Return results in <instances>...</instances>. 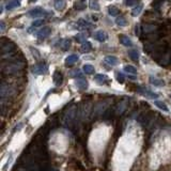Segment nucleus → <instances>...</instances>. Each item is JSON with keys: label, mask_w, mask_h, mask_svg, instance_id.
Segmentation results:
<instances>
[{"label": "nucleus", "mask_w": 171, "mask_h": 171, "mask_svg": "<svg viewBox=\"0 0 171 171\" xmlns=\"http://www.w3.org/2000/svg\"><path fill=\"white\" fill-rule=\"evenodd\" d=\"M124 71L128 74H133V75L137 74V69L135 66H133V65H125V66H124Z\"/></svg>", "instance_id": "nucleus-30"}, {"label": "nucleus", "mask_w": 171, "mask_h": 171, "mask_svg": "<svg viewBox=\"0 0 171 171\" xmlns=\"http://www.w3.org/2000/svg\"><path fill=\"white\" fill-rule=\"evenodd\" d=\"M51 33V27H48V26H46V27H43L40 31H38L37 37H38V39L43 40V39H46L47 37H49V34Z\"/></svg>", "instance_id": "nucleus-7"}, {"label": "nucleus", "mask_w": 171, "mask_h": 171, "mask_svg": "<svg viewBox=\"0 0 171 171\" xmlns=\"http://www.w3.org/2000/svg\"><path fill=\"white\" fill-rule=\"evenodd\" d=\"M65 6H66L65 0H55V2H53V6H55V9L58 10V11L64 10Z\"/></svg>", "instance_id": "nucleus-18"}, {"label": "nucleus", "mask_w": 171, "mask_h": 171, "mask_svg": "<svg viewBox=\"0 0 171 171\" xmlns=\"http://www.w3.org/2000/svg\"><path fill=\"white\" fill-rule=\"evenodd\" d=\"M79 57L76 55V53H73V55H70L69 57H66L65 59V66H71V65L75 64L76 62L78 61Z\"/></svg>", "instance_id": "nucleus-14"}, {"label": "nucleus", "mask_w": 171, "mask_h": 171, "mask_svg": "<svg viewBox=\"0 0 171 171\" xmlns=\"http://www.w3.org/2000/svg\"><path fill=\"white\" fill-rule=\"evenodd\" d=\"M138 92L143 94V95L148 96V97H150V98H153V100L158 98V94H157V93H154L153 91H151V90H149V89H146V88H140V89L138 90Z\"/></svg>", "instance_id": "nucleus-9"}, {"label": "nucleus", "mask_w": 171, "mask_h": 171, "mask_svg": "<svg viewBox=\"0 0 171 171\" xmlns=\"http://www.w3.org/2000/svg\"><path fill=\"white\" fill-rule=\"evenodd\" d=\"M74 9H76L77 11H82L86 9V4L84 2H82V0H76L74 2Z\"/></svg>", "instance_id": "nucleus-22"}, {"label": "nucleus", "mask_w": 171, "mask_h": 171, "mask_svg": "<svg viewBox=\"0 0 171 171\" xmlns=\"http://www.w3.org/2000/svg\"><path fill=\"white\" fill-rule=\"evenodd\" d=\"M156 29H157V27L153 25V24H146V25L143 26V31H144L146 33L154 32V31H156Z\"/></svg>", "instance_id": "nucleus-21"}, {"label": "nucleus", "mask_w": 171, "mask_h": 171, "mask_svg": "<svg viewBox=\"0 0 171 171\" xmlns=\"http://www.w3.org/2000/svg\"><path fill=\"white\" fill-rule=\"evenodd\" d=\"M53 84H56L57 87H59L62 84V82H63V75L60 71H55V73L53 75Z\"/></svg>", "instance_id": "nucleus-11"}, {"label": "nucleus", "mask_w": 171, "mask_h": 171, "mask_svg": "<svg viewBox=\"0 0 171 171\" xmlns=\"http://www.w3.org/2000/svg\"><path fill=\"white\" fill-rule=\"evenodd\" d=\"M32 71V73L34 75H44V74L47 73L48 71V67L46 65V63L44 62H40V63H37V64H34L31 69Z\"/></svg>", "instance_id": "nucleus-4"}, {"label": "nucleus", "mask_w": 171, "mask_h": 171, "mask_svg": "<svg viewBox=\"0 0 171 171\" xmlns=\"http://www.w3.org/2000/svg\"><path fill=\"white\" fill-rule=\"evenodd\" d=\"M106 107H107L106 102H101V103H98V104H96V106L94 107V113L97 115H103V112L106 110Z\"/></svg>", "instance_id": "nucleus-12"}, {"label": "nucleus", "mask_w": 171, "mask_h": 171, "mask_svg": "<svg viewBox=\"0 0 171 171\" xmlns=\"http://www.w3.org/2000/svg\"><path fill=\"white\" fill-rule=\"evenodd\" d=\"M24 67H25V62L22 60L15 59L10 60L6 64H2L1 71L4 75H16L17 73H19L24 70Z\"/></svg>", "instance_id": "nucleus-1"}, {"label": "nucleus", "mask_w": 171, "mask_h": 171, "mask_svg": "<svg viewBox=\"0 0 171 171\" xmlns=\"http://www.w3.org/2000/svg\"><path fill=\"white\" fill-rule=\"evenodd\" d=\"M4 30H6V24H4L3 20H1L0 22V32L2 33V32H4Z\"/></svg>", "instance_id": "nucleus-40"}, {"label": "nucleus", "mask_w": 171, "mask_h": 171, "mask_svg": "<svg viewBox=\"0 0 171 171\" xmlns=\"http://www.w3.org/2000/svg\"><path fill=\"white\" fill-rule=\"evenodd\" d=\"M150 82H151V84H153V86H155V87H163V86H165V82H164L163 79H159L157 78V77H150Z\"/></svg>", "instance_id": "nucleus-17"}, {"label": "nucleus", "mask_w": 171, "mask_h": 171, "mask_svg": "<svg viewBox=\"0 0 171 171\" xmlns=\"http://www.w3.org/2000/svg\"><path fill=\"white\" fill-rule=\"evenodd\" d=\"M29 1H30V2H35L37 0H29Z\"/></svg>", "instance_id": "nucleus-41"}, {"label": "nucleus", "mask_w": 171, "mask_h": 171, "mask_svg": "<svg viewBox=\"0 0 171 171\" xmlns=\"http://www.w3.org/2000/svg\"><path fill=\"white\" fill-rule=\"evenodd\" d=\"M14 92H15V90L9 84H6V82H2V84H1V87H0V95H1V98H2V100L13 95Z\"/></svg>", "instance_id": "nucleus-3"}, {"label": "nucleus", "mask_w": 171, "mask_h": 171, "mask_svg": "<svg viewBox=\"0 0 171 171\" xmlns=\"http://www.w3.org/2000/svg\"><path fill=\"white\" fill-rule=\"evenodd\" d=\"M89 8L93 11H98L100 10V4H98L97 0H90L89 2Z\"/></svg>", "instance_id": "nucleus-28"}, {"label": "nucleus", "mask_w": 171, "mask_h": 171, "mask_svg": "<svg viewBox=\"0 0 171 171\" xmlns=\"http://www.w3.org/2000/svg\"><path fill=\"white\" fill-rule=\"evenodd\" d=\"M135 32H136V35L137 37H140L141 35V32H140V25H136V27H135Z\"/></svg>", "instance_id": "nucleus-39"}, {"label": "nucleus", "mask_w": 171, "mask_h": 171, "mask_svg": "<svg viewBox=\"0 0 171 171\" xmlns=\"http://www.w3.org/2000/svg\"><path fill=\"white\" fill-rule=\"evenodd\" d=\"M115 24L118 26H120V27H123V26L127 25V19L124 16H120L115 19Z\"/></svg>", "instance_id": "nucleus-29"}, {"label": "nucleus", "mask_w": 171, "mask_h": 171, "mask_svg": "<svg viewBox=\"0 0 171 171\" xmlns=\"http://www.w3.org/2000/svg\"><path fill=\"white\" fill-rule=\"evenodd\" d=\"M93 38H94L96 41H98V42L103 43V42H105L107 39H108V34H107L106 32L103 31V30H98V31H96L95 33H94Z\"/></svg>", "instance_id": "nucleus-10"}, {"label": "nucleus", "mask_w": 171, "mask_h": 171, "mask_svg": "<svg viewBox=\"0 0 171 171\" xmlns=\"http://www.w3.org/2000/svg\"><path fill=\"white\" fill-rule=\"evenodd\" d=\"M75 84H76V87L78 88L79 90H87L88 87H89V84H88V82L84 78V77L76 78Z\"/></svg>", "instance_id": "nucleus-8"}, {"label": "nucleus", "mask_w": 171, "mask_h": 171, "mask_svg": "<svg viewBox=\"0 0 171 171\" xmlns=\"http://www.w3.org/2000/svg\"><path fill=\"white\" fill-rule=\"evenodd\" d=\"M71 76L76 77V78L78 77V78H79V77H82V72H80L79 70H75V71H73V72L71 73Z\"/></svg>", "instance_id": "nucleus-36"}, {"label": "nucleus", "mask_w": 171, "mask_h": 171, "mask_svg": "<svg viewBox=\"0 0 171 171\" xmlns=\"http://www.w3.org/2000/svg\"><path fill=\"white\" fill-rule=\"evenodd\" d=\"M104 62L106 64L110 65V66H115V65H118L119 59L115 56H107V57H105Z\"/></svg>", "instance_id": "nucleus-13"}, {"label": "nucleus", "mask_w": 171, "mask_h": 171, "mask_svg": "<svg viewBox=\"0 0 171 171\" xmlns=\"http://www.w3.org/2000/svg\"><path fill=\"white\" fill-rule=\"evenodd\" d=\"M142 9H143L142 4H138V6H136V8L133 9V10H132V15H133V16H138V15H139V14L141 13Z\"/></svg>", "instance_id": "nucleus-31"}, {"label": "nucleus", "mask_w": 171, "mask_h": 171, "mask_svg": "<svg viewBox=\"0 0 171 171\" xmlns=\"http://www.w3.org/2000/svg\"><path fill=\"white\" fill-rule=\"evenodd\" d=\"M108 13H109V15H111V16H118L119 13H120V10L115 6H108Z\"/></svg>", "instance_id": "nucleus-25"}, {"label": "nucleus", "mask_w": 171, "mask_h": 171, "mask_svg": "<svg viewBox=\"0 0 171 171\" xmlns=\"http://www.w3.org/2000/svg\"><path fill=\"white\" fill-rule=\"evenodd\" d=\"M119 38H120V42L122 43V44H123L124 46H126V47H132V46H133L132 40L129 39V38L127 37V35L121 34V35H119Z\"/></svg>", "instance_id": "nucleus-15"}, {"label": "nucleus", "mask_w": 171, "mask_h": 171, "mask_svg": "<svg viewBox=\"0 0 171 171\" xmlns=\"http://www.w3.org/2000/svg\"><path fill=\"white\" fill-rule=\"evenodd\" d=\"M128 56H129V58L133 60V61H138L140 55H139V53H138L136 49H132V51H128Z\"/></svg>", "instance_id": "nucleus-24"}, {"label": "nucleus", "mask_w": 171, "mask_h": 171, "mask_svg": "<svg viewBox=\"0 0 171 171\" xmlns=\"http://www.w3.org/2000/svg\"><path fill=\"white\" fill-rule=\"evenodd\" d=\"M30 51L32 53V56H33L35 59H40V58H41V55H40L39 51H38L37 48L30 47Z\"/></svg>", "instance_id": "nucleus-34"}, {"label": "nucleus", "mask_w": 171, "mask_h": 171, "mask_svg": "<svg viewBox=\"0 0 171 171\" xmlns=\"http://www.w3.org/2000/svg\"><path fill=\"white\" fill-rule=\"evenodd\" d=\"M94 79H95V82H97L100 84H105L108 82V77L104 74H96L94 76Z\"/></svg>", "instance_id": "nucleus-16"}, {"label": "nucleus", "mask_w": 171, "mask_h": 171, "mask_svg": "<svg viewBox=\"0 0 171 171\" xmlns=\"http://www.w3.org/2000/svg\"><path fill=\"white\" fill-rule=\"evenodd\" d=\"M138 2H139V0H126L125 4H126L127 6H136Z\"/></svg>", "instance_id": "nucleus-37"}, {"label": "nucleus", "mask_w": 171, "mask_h": 171, "mask_svg": "<svg viewBox=\"0 0 171 171\" xmlns=\"http://www.w3.org/2000/svg\"><path fill=\"white\" fill-rule=\"evenodd\" d=\"M117 79H118V82H121V84H122V82H124V79H125V77H124V75L122 73H120V72H118V73H117Z\"/></svg>", "instance_id": "nucleus-38"}, {"label": "nucleus", "mask_w": 171, "mask_h": 171, "mask_svg": "<svg viewBox=\"0 0 171 171\" xmlns=\"http://www.w3.org/2000/svg\"><path fill=\"white\" fill-rule=\"evenodd\" d=\"M80 49H82V53H89V51H91V49H92V44H91L90 42L82 43Z\"/></svg>", "instance_id": "nucleus-26"}, {"label": "nucleus", "mask_w": 171, "mask_h": 171, "mask_svg": "<svg viewBox=\"0 0 171 171\" xmlns=\"http://www.w3.org/2000/svg\"><path fill=\"white\" fill-rule=\"evenodd\" d=\"M19 6H20V2L18 0H12V1H10L6 6V9L8 11H10V10H13V9L15 8H18Z\"/></svg>", "instance_id": "nucleus-20"}, {"label": "nucleus", "mask_w": 171, "mask_h": 171, "mask_svg": "<svg viewBox=\"0 0 171 171\" xmlns=\"http://www.w3.org/2000/svg\"><path fill=\"white\" fill-rule=\"evenodd\" d=\"M62 49L63 51H69L70 49V47H71V40H69V39H65V40H63V43H62Z\"/></svg>", "instance_id": "nucleus-33"}, {"label": "nucleus", "mask_w": 171, "mask_h": 171, "mask_svg": "<svg viewBox=\"0 0 171 171\" xmlns=\"http://www.w3.org/2000/svg\"><path fill=\"white\" fill-rule=\"evenodd\" d=\"M170 97H171V95H170Z\"/></svg>", "instance_id": "nucleus-42"}, {"label": "nucleus", "mask_w": 171, "mask_h": 171, "mask_svg": "<svg viewBox=\"0 0 171 171\" xmlns=\"http://www.w3.org/2000/svg\"><path fill=\"white\" fill-rule=\"evenodd\" d=\"M43 24H44V20H43V19L34 20V22H32L31 27H34V28H37V27H41V26H43Z\"/></svg>", "instance_id": "nucleus-35"}, {"label": "nucleus", "mask_w": 171, "mask_h": 171, "mask_svg": "<svg viewBox=\"0 0 171 171\" xmlns=\"http://www.w3.org/2000/svg\"><path fill=\"white\" fill-rule=\"evenodd\" d=\"M15 48H16V46H15V44L13 42H11V41H6V43H4V41H1V53H2V55H8V53H11L12 51H14Z\"/></svg>", "instance_id": "nucleus-5"}, {"label": "nucleus", "mask_w": 171, "mask_h": 171, "mask_svg": "<svg viewBox=\"0 0 171 171\" xmlns=\"http://www.w3.org/2000/svg\"><path fill=\"white\" fill-rule=\"evenodd\" d=\"M86 39H87V37L84 35V34L82 33H79V34H76L75 35V40H76V42H78V43H84L86 42Z\"/></svg>", "instance_id": "nucleus-32"}, {"label": "nucleus", "mask_w": 171, "mask_h": 171, "mask_svg": "<svg viewBox=\"0 0 171 171\" xmlns=\"http://www.w3.org/2000/svg\"><path fill=\"white\" fill-rule=\"evenodd\" d=\"M155 106L157 107V108H159L160 110H163V111L165 112H168L169 111V108L167 107V105L164 103V102H160V101H155L154 102Z\"/></svg>", "instance_id": "nucleus-23"}, {"label": "nucleus", "mask_w": 171, "mask_h": 171, "mask_svg": "<svg viewBox=\"0 0 171 171\" xmlns=\"http://www.w3.org/2000/svg\"><path fill=\"white\" fill-rule=\"evenodd\" d=\"M77 26H78V29H80V30H84V29H89L92 25H91L89 22H87V20L79 19L78 22H77Z\"/></svg>", "instance_id": "nucleus-19"}, {"label": "nucleus", "mask_w": 171, "mask_h": 171, "mask_svg": "<svg viewBox=\"0 0 171 171\" xmlns=\"http://www.w3.org/2000/svg\"><path fill=\"white\" fill-rule=\"evenodd\" d=\"M76 117H78V111H77V107L71 106L70 108H67L65 110L64 115H63V123L64 125L69 126L75 121Z\"/></svg>", "instance_id": "nucleus-2"}, {"label": "nucleus", "mask_w": 171, "mask_h": 171, "mask_svg": "<svg viewBox=\"0 0 171 171\" xmlns=\"http://www.w3.org/2000/svg\"><path fill=\"white\" fill-rule=\"evenodd\" d=\"M82 70H84V72L86 74H88V75H91V74H94V66L91 64H84V67H82Z\"/></svg>", "instance_id": "nucleus-27"}, {"label": "nucleus", "mask_w": 171, "mask_h": 171, "mask_svg": "<svg viewBox=\"0 0 171 171\" xmlns=\"http://www.w3.org/2000/svg\"><path fill=\"white\" fill-rule=\"evenodd\" d=\"M28 15L31 17H43L45 16V15H47V12L45 11L44 9L40 8V6H38V8H34L32 9V10H30V11L28 12Z\"/></svg>", "instance_id": "nucleus-6"}]
</instances>
